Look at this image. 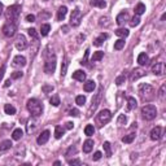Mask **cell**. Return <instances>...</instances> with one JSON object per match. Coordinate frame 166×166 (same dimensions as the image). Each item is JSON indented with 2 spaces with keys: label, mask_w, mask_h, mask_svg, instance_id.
Masks as SVG:
<instances>
[{
  "label": "cell",
  "mask_w": 166,
  "mask_h": 166,
  "mask_svg": "<svg viewBox=\"0 0 166 166\" xmlns=\"http://www.w3.org/2000/svg\"><path fill=\"white\" fill-rule=\"evenodd\" d=\"M56 55L53 53V51H49V48L46 49V63H44V73L52 74L56 69Z\"/></svg>",
  "instance_id": "1"
},
{
  "label": "cell",
  "mask_w": 166,
  "mask_h": 166,
  "mask_svg": "<svg viewBox=\"0 0 166 166\" xmlns=\"http://www.w3.org/2000/svg\"><path fill=\"white\" fill-rule=\"evenodd\" d=\"M26 108H28L33 117H39L43 113V105L38 99H29L26 103Z\"/></svg>",
  "instance_id": "2"
},
{
  "label": "cell",
  "mask_w": 166,
  "mask_h": 166,
  "mask_svg": "<svg viewBox=\"0 0 166 166\" xmlns=\"http://www.w3.org/2000/svg\"><path fill=\"white\" fill-rule=\"evenodd\" d=\"M139 95L144 101H149L154 96V88L148 83H142L139 86Z\"/></svg>",
  "instance_id": "3"
},
{
  "label": "cell",
  "mask_w": 166,
  "mask_h": 166,
  "mask_svg": "<svg viewBox=\"0 0 166 166\" xmlns=\"http://www.w3.org/2000/svg\"><path fill=\"white\" fill-rule=\"evenodd\" d=\"M20 13H21V7L18 4H13L5 11V18L8 22H14L18 18Z\"/></svg>",
  "instance_id": "4"
},
{
  "label": "cell",
  "mask_w": 166,
  "mask_h": 166,
  "mask_svg": "<svg viewBox=\"0 0 166 166\" xmlns=\"http://www.w3.org/2000/svg\"><path fill=\"white\" fill-rule=\"evenodd\" d=\"M142 116L144 119L147 121H152L156 118L157 116V108L154 105H152V104H148V105H144L142 108Z\"/></svg>",
  "instance_id": "5"
},
{
  "label": "cell",
  "mask_w": 166,
  "mask_h": 166,
  "mask_svg": "<svg viewBox=\"0 0 166 166\" xmlns=\"http://www.w3.org/2000/svg\"><path fill=\"white\" fill-rule=\"evenodd\" d=\"M101 91H103V88L100 87V88H99V92L95 95V98H92V105H91V108L88 109V112H87V117H91V116H92V112H95L96 108L99 107L100 100H101Z\"/></svg>",
  "instance_id": "6"
},
{
  "label": "cell",
  "mask_w": 166,
  "mask_h": 166,
  "mask_svg": "<svg viewBox=\"0 0 166 166\" xmlns=\"http://www.w3.org/2000/svg\"><path fill=\"white\" fill-rule=\"evenodd\" d=\"M81 21H82V12L78 8H75L70 16V25L73 28H77V26L81 25Z\"/></svg>",
  "instance_id": "7"
},
{
  "label": "cell",
  "mask_w": 166,
  "mask_h": 166,
  "mask_svg": "<svg viewBox=\"0 0 166 166\" xmlns=\"http://www.w3.org/2000/svg\"><path fill=\"white\" fill-rule=\"evenodd\" d=\"M16 31H17V26H16L14 22H8V23H5L3 26V34L8 38L13 37L16 34Z\"/></svg>",
  "instance_id": "8"
},
{
  "label": "cell",
  "mask_w": 166,
  "mask_h": 166,
  "mask_svg": "<svg viewBox=\"0 0 166 166\" xmlns=\"http://www.w3.org/2000/svg\"><path fill=\"white\" fill-rule=\"evenodd\" d=\"M14 46L18 51H23L28 48V40H26L23 34H18L16 38V42H14Z\"/></svg>",
  "instance_id": "9"
},
{
  "label": "cell",
  "mask_w": 166,
  "mask_h": 166,
  "mask_svg": "<svg viewBox=\"0 0 166 166\" xmlns=\"http://www.w3.org/2000/svg\"><path fill=\"white\" fill-rule=\"evenodd\" d=\"M110 119H112V114H110V112L108 109H103L99 113V114H98V121L101 123V126L103 125H107Z\"/></svg>",
  "instance_id": "10"
},
{
  "label": "cell",
  "mask_w": 166,
  "mask_h": 166,
  "mask_svg": "<svg viewBox=\"0 0 166 166\" xmlns=\"http://www.w3.org/2000/svg\"><path fill=\"white\" fill-rule=\"evenodd\" d=\"M144 75H145V70H144V69L136 68V69H134V70H133V73H131L130 81H131V82H135V81L139 79V78H142V77H144Z\"/></svg>",
  "instance_id": "11"
},
{
  "label": "cell",
  "mask_w": 166,
  "mask_h": 166,
  "mask_svg": "<svg viewBox=\"0 0 166 166\" xmlns=\"http://www.w3.org/2000/svg\"><path fill=\"white\" fill-rule=\"evenodd\" d=\"M151 139L152 140H160L161 139V136H162V127H160V126H156V127H153L152 130H151Z\"/></svg>",
  "instance_id": "12"
},
{
  "label": "cell",
  "mask_w": 166,
  "mask_h": 166,
  "mask_svg": "<svg viewBox=\"0 0 166 166\" xmlns=\"http://www.w3.org/2000/svg\"><path fill=\"white\" fill-rule=\"evenodd\" d=\"M152 73L156 75H162L165 74V64L163 63H156L152 66Z\"/></svg>",
  "instance_id": "13"
},
{
  "label": "cell",
  "mask_w": 166,
  "mask_h": 166,
  "mask_svg": "<svg viewBox=\"0 0 166 166\" xmlns=\"http://www.w3.org/2000/svg\"><path fill=\"white\" fill-rule=\"evenodd\" d=\"M12 65H13L14 68H23V66L26 65V58H25L23 56H21V55L16 56V57L13 58Z\"/></svg>",
  "instance_id": "14"
},
{
  "label": "cell",
  "mask_w": 166,
  "mask_h": 166,
  "mask_svg": "<svg viewBox=\"0 0 166 166\" xmlns=\"http://www.w3.org/2000/svg\"><path fill=\"white\" fill-rule=\"evenodd\" d=\"M49 135H51V133L48 130H44L43 133L38 136V139H37V142H38V144L39 145H42V144H46L47 142H48V139H49Z\"/></svg>",
  "instance_id": "15"
},
{
  "label": "cell",
  "mask_w": 166,
  "mask_h": 166,
  "mask_svg": "<svg viewBox=\"0 0 166 166\" xmlns=\"http://www.w3.org/2000/svg\"><path fill=\"white\" fill-rule=\"evenodd\" d=\"M128 13L125 11V12H121L118 16H117V18H116V22L119 25V26H122V25H125L127 21H128Z\"/></svg>",
  "instance_id": "16"
},
{
  "label": "cell",
  "mask_w": 166,
  "mask_h": 166,
  "mask_svg": "<svg viewBox=\"0 0 166 166\" xmlns=\"http://www.w3.org/2000/svg\"><path fill=\"white\" fill-rule=\"evenodd\" d=\"M108 38H109V35H108V34H105V33H101V34H100V35H99L98 38H96V39H95V42H93V44H95L96 47H100V46L103 44V43H104V42H105V40L108 39Z\"/></svg>",
  "instance_id": "17"
},
{
  "label": "cell",
  "mask_w": 166,
  "mask_h": 166,
  "mask_svg": "<svg viewBox=\"0 0 166 166\" xmlns=\"http://www.w3.org/2000/svg\"><path fill=\"white\" fill-rule=\"evenodd\" d=\"M38 125H37V121L35 119H30L28 122V125H26V131H28V134H33L34 131L37 130Z\"/></svg>",
  "instance_id": "18"
},
{
  "label": "cell",
  "mask_w": 166,
  "mask_h": 166,
  "mask_svg": "<svg viewBox=\"0 0 166 166\" xmlns=\"http://www.w3.org/2000/svg\"><path fill=\"white\" fill-rule=\"evenodd\" d=\"M149 63V57H148L147 53H140L138 56V64L140 66H144V65H148Z\"/></svg>",
  "instance_id": "19"
},
{
  "label": "cell",
  "mask_w": 166,
  "mask_h": 166,
  "mask_svg": "<svg viewBox=\"0 0 166 166\" xmlns=\"http://www.w3.org/2000/svg\"><path fill=\"white\" fill-rule=\"evenodd\" d=\"M93 148V140L92 139H87V140L83 143V152L84 153H90Z\"/></svg>",
  "instance_id": "20"
},
{
  "label": "cell",
  "mask_w": 166,
  "mask_h": 166,
  "mask_svg": "<svg viewBox=\"0 0 166 166\" xmlns=\"http://www.w3.org/2000/svg\"><path fill=\"white\" fill-rule=\"evenodd\" d=\"M73 79L79 81V82H84L86 81V73L82 70H77L73 73Z\"/></svg>",
  "instance_id": "21"
},
{
  "label": "cell",
  "mask_w": 166,
  "mask_h": 166,
  "mask_svg": "<svg viewBox=\"0 0 166 166\" xmlns=\"http://www.w3.org/2000/svg\"><path fill=\"white\" fill-rule=\"evenodd\" d=\"M66 13H68V8L66 7H60L58 11H57V20L64 21L65 17H66Z\"/></svg>",
  "instance_id": "22"
},
{
  "label": "cell",
  "mask_w": 166,
  "mask_h": 166,
  "mask_svg": "<svg viewBox=\"0 0 166 166\" xmlns=\"http://www.w3.org/2000/svg\"><path fill=\"white\" fill-rule=\"evenodd\" d=\"M90 5L91 7H99L101 9L107 8V2L105 0H90Z\"/></svg>",
  "instance_id": "23"
},
{
  "label": "cell",
  "mask_w": 166,
  "mask_h": 166,
  "mask_svg": "<svg viewBox=\"0 0 166 166\" xmlns=\"http://www.w3.org/2000/svg\"><path fill=\"white\" fill-rule=\"evenodd\" d=\"M95 87H96V83H95L93 81H87V82L84 83V86H83V90H84L86 92H92V91L95 90Z\"/></svg>",
  "instance_id": "24"
},
{
  "label": "cell",
  "mask_w": 166,
  "mask_h": 166,
  "mask_svg": "<svg viewBox=\"0 0 166 166\" xmlns=\"http://www.w3.org/2000/svg\"><path fill=\"white\" fill-rule=\"evenodd\" d=\"M12 142L11 140H4L0 143V152H4V151H8V149H11L12 148Z\"/></svg>",
  "instance_id": "25"
},
{
  "label": "cell",
  "mask_w": 166,
  "mask_h": 166,
  "mask_svg": "<svg viewBox=\"0 0 166 166\" xmlns=\"http://www.w3.org/2000/svg\"><path fill=\"white\" fill-rule=\"evenodd\" d=\"M4 112H5V114L13 116V114H16V108H14L13 105H11V104H5V107H4Z\"/></svg>",
  "instance_id": "26"
},
{
  "label": "cell",
  "mask_w": 166,
  "mask_h": 166,
  "mask_svg": "<svg viewBox=\"0 0 166 166\" xmlns=\"http://www.w3.org/2000/svg\"><path fill=\"white\" fill-rule=\"evenodd\" d=\"M103 57H104V52H101V51H98V52H95V53L92 55V57H91V61H92V63H96V61H100V60H103Z\"/></svg>",
  "instance_id": "27"
},
{
  "label": "cell",
  "mask_w": 166,
  "mask_h": 166,
  "mask_svg": "<svg viewBox=\"0 0 166 166\" xmlns=\"http://www.w3.org/2000/svg\"><path fill=\"white\" fill-rule=\"evenodd\" d=\"M49 30H51V26H49V23H43V25L40 26V34H42L43 37L48 35Z\"/></svg>",
  "instance_id": "28"
},
{
  "label": "cell",
  "mask_w": 166,
  "mask_h": 166,
  "mask_svg": "<svg viewBox=\"0 0 166 166\" xmlns=\"http://www.w3.org/2000/svg\"><path fill=\"white\" fill-rule=\"evenodd\" d=\"M22 135H23V131L21 128H16L12 134V138H13V140H20L22 138Z\"/></svg>",
  "instance_id": "29"
},
{
  "label": "cell",
  "mask_w": 166,
  "mask_h": 166,
  "mask_svg": "<svg viewBox=\"0 0 166 166\" xmlns=\"http://www.w3.org/2000/svg\"><path fill=\"white\" fill-rule=\"evenodd\" d=\"M145 12V5L143 4V3H139L136 7H135V14L136 16H140V14H143Z\"/></svg>",
  "instance_id": "30"
},
{
  "label": "cell",
  "mask_w": 166,
  "mask_h": 166,
  "mask_svg": "<svg viewBox=\"0 0 166 166\" xmlns=\"http://www.w3.org/2000/svg\"><path fill=\"white\" fill-rule=\"evenodd\" d=\"M136 100L134 99V98H128L127 99V110H133V109H135L136 108Z\"/></svg>",
  "instance_id": "31"
},
{
  "label": "cell",
  "mask_w": 166,
  "mask_h": 166,
  "mask_svg": "<svg viewBox=\"0 0 166 166\" xmlns=\"http://www.w3.org/2000/svg\"><path fill=\"white\" fill-rule=\"evenodd\" d=\"M134 139H135V134L131 133V134H128V135H126V136L122 138V142L126 143V144H130V143L134 142Z\"/></svg>",
  "instance_id": "32"
},
{
  "label": "cell",
  "mask_w": 166,
  "mask_h": 166,
  "mask_svg": "<svg viewBox=\"0 0 166 166\" xmlns=\"http://www.w3.org/2000/svg\"><path fill=\"white\" fill-rule=\"evenodd\" d=\"M116 35L119 38H126V37H128V30L127 29H118V30H116Z\"/></svg>",
  "instance_id": "33"
},
{
  "label": "cell",
  "mask_w": 166,
  "mask_h": 166,
  "mask_svg": "<svg viewBox=\"0 0 166 166\" xmlns=\"http://www.w3.org/2000/svg\"><path fill=\"white\" fill-rule=\"evenodd\" d=\"M125 39H118L116 43H114V49L116 51H121L122 48H123L125 47Z\"/></svg>",
  "instance_id": "34"
},
{
  "label": "cell",
  "mask_w": 166,
  "mask_h": 166,
  "mask_svg": "<svg viewBox=\"0 0 166 166\" xmlns=\"http://www.w3.org/2000/svg\"><path fill=\"white\" fill-rule=\"evenodd\" d=\"M63 135H64V128L61 127V126H56L55 127V138L56 139H60Z\"/></svg>",
  "instance_id": "35"
},
{
  "label": "cell",
  "mask_w": 166,
  "mask_h": 166,
  "mask_svg": "<svg viewBox=\"0 0 166 166\" xmlns=\"http://www.w3.org/2000/svg\"><path fill=\"white\" fill-rule=\"evenodd\" d=\"M93 133H95V127H93L92 125H87V126L84 127V134H86L87 136L93 135Z\"/></svg>",
  "instance_id": "36"
},
{
  "label": "cell",
  "mask_w": 166,
  "mask_h": 166,
  "mask_svg": "<svg viewBox=\"0 0 166 166\" xmlns=\"http://www.w3.org/2000/svg\"><path fill=\"white\" fill-rule=\"evenodd\" d=\"M103 147H104V151H105V154H107V157H110L112 156V148H110V143L109 142H105L103 144Z\"/></svg>",
  "instance_id": "37"
},
{
  "label": "cell",
  "mask_w": 166,
  "mask_h": 166,
  "mask_svg": "<svg viewBox=\"0 0 166 166\" xmlns=\"http://www.w3.org/2000/svg\"><path fill=\"white\" fill-rule=\"evenodd\" d=\"M49 103H51V105H53V107H58L60 105V98L57 95H53L52 98L49 99Z\"/></svg>",
  "instance_id": "38"
},
{
  "label": "cell",
  "mask_w": 166,
  "mask_h": 166,
  "mask_svg": "<svg viewBox=\"0 0 166 166\" xmlns=\"http://www.w3.org/2000/svg\"><path fill=\"white\" fill-rule=\"evenodd\" d=\"M110 18H109V17H101V18L99 20V25L101 26V28H103V26H104V28H108V26L110 25V22H107V21H109Z\"/></svg>",
  "instance_id": "39"
},
{
  "label": "cell",
  "mask_w": 166,
  "mask_h": 166,
  "mask_svg": "<svg viewBox=\"0 0 166 166\" xmlns=\"http://www.w3.org/2000/svg\"><path fill=\"white\" fill-rule=\"evenodd\" d=\"M126 122H127V117H126L125 114H121V116L118 117V119H117L118 126H125V125H126Z\"/></svg>",
  "instance_id": "40"
},
{
  "label": "cell",
  "mask_w": 166,
  "mask_h": 166,
  "mask_svg": "<svg viewBox=\"0 0 166 166\" xmlns=\"http://www.w3.org/2000/svg\"><path fill=\"white\" fill-rule=\"evenodd\" d=\"M75 103H77L79 107H82L83 104H86V96H83V95L77 96V98H75Z\"/></svg>",
  "instance_id": "41"
},
{
  "label": "cell",
  "mask_w": 166,
  "mask_h": 166,
  "mask_svg": "<svg viewBox=\"0 0 166 166\" xmlns=\"http://www.w3.org/2000/svg\"><path fill=\"white\" fill-rule=\"evenodd\" d=\"M139 23H140V17H139V16H134L133 20H131V22H130L131 28H135V26H138Z\"/></svg>",
  "instance_id": "42"
},
{
  "label": "cell",
  "mask_w": 166,
  "mask_h": 166,
  "mask_svg": "<svg viewBox=\"0 0 166 166\" xmlns=\"http://www.w3.org/2000/svg\"><path fill=\"white\" fill-rule=\"evenodd\" d=\"M28 31H29V35H30L34 40H38V38H39V37H38V33H37V30H35V29H29Z\"/></svg>",
  "instance_id": "43"
},
{
  "label": "cell",
  "mask_w": 166,
  "mask_h": 166,
  "mask_svg": "<svg viewBox=\"0 0 166 166\" xmlns=\"http://www.w3.org/2000/svg\"><path fill=\"white\" fill-rule=\"evenodd\" d=\"M68 65H69V63H68V60L65 58V61L63 63V66H61V75H65L66 74V70H68Z\"/></svg>",
  "instance_id": "44"
},
{
  "label": "cell",
  "mask_w": 166,
  "mask_h": 166,
  "mask_svg": "<svg viewBox=\"0 0 166 166\" xmlns=\"http://www.w3.org/2000/svg\"><path fill=\"white\" fill-rule=\"evenodd\" d=\"M125 81H126V77H125V74H122V75H119L117 79H116V84L117 86H121L122 83H125Z\"/></svg>",
  "instance_id": "45"
},
{
  "label": "cell",
  "mask_w": 166,
  "mask_h": 166,
  "mask_svg": "<svg viewBox=\"0 0 166 166\" xmlns=\"http://www.w3.org/2000/svg\"><path fill=\"white\" fill-rule=\"evenodd\" d=\"M88 55H90V49L88 48H87L86 49V52H84V57H83V60H82V65H86L87 64V58H88Z\"/></svg>",
  "instance_id": "46"
},
{
  "label": "cell",
  "mask_w": 166,
  "mask_h": 166,
  "mask_svg": "<svg viewBox=\"0 0 166 166\" xmlns=\"http://www.w3.org/2000/svg\"><path fill=\"white\" fill-rule=\"evenodd\" d=\"M22 75H23V73H22V72H14V73L12 74V77H11V78H12V79H18V78H21Z\"/></svg>",
  "instance_id": "47"
},
{
  "label": "cell",
  "mask_w": 166,
  "mask_h": 166,
  "mask_svg": "<svg viewBox=\"0 0 166 166\" xmlns=\"http://www.w3.org/2000/svg\"><path fill=\"white\" fill-rule=\"evenodd\" d=\"M101 156H103L101 152H99V151H98V152H95V154L92 156V160H93V161H99V160L101 158Z\"/></svg>",
  "instance_id": "48"
},
{
  "label": "cell",
  "mask_w": 166,
  "mask_h": 166,
  "mask_svg": "<svg viewBox=\"0 0 166 166\" xmlns=\"http://www.w3.org/2000/svg\"><path fill=\"white\" fill-rule=\"evenodd\" d=\"M69 116H72V117H78V116H79V112H78V109H72L70 112H69Z\"/></svg>",
  "instance_id": "49"
},
{
  "label": "cell",
  "mask_w": 166,
  "mask_h": 166,
  "mask_svg": "<svg viewBox=\"0 0 166 166\" xmlns=\"http://www.w3.org/2000/svg\"><path fill=\"white\" fill-rule=\"evenodd\" d=\"M26 21H28V22H34V21H35V16H34V14H28V16H26Z\"/></svg>",
  "instance_id": "50"
},
{
  "label": "cell",
  "mask_w": 166,
  "mask_h": 166,
  "mask_svg": "<svg viewBox=\"0 0 166 166\" xmlns=\"http://www.w3.org/2000/svg\"><path fill=\"white\" fill-rule=\"evenodd\" d=\"M42 90L44 91V92H48V91H53V87H52V86H44V87H43Z\"/></svg>",
  "instance_id": "51"
},
{
  "label": "cell",
  "mask_w": 166,
  "mask_h": 166,
  "mask_svg": "<svg viewBox=\"0 0 166 166\" xmlns=\"http://www.w3.org/2000/svg\"><path fill=\"white\" fill-rule=\"evenodd\" d=\"M69 165H81L79 160H69Z\"/></svg>",
  "instance_id": "52"
},
{
  "label": "cell",
  "mask_w": 166,
  "mask_h": 166,
  "mask_svg": "<svg viewBox=\"0 0 166 166\" xmlns=\"http://www.w3.org/2000/svg\"><path fill=\"white\" fill-rule=\"evenodd\" d=\"M163 92H165V84L161 87V90H160V98H161V99L163 98Z\"/></svg>",
  "instance_id": "53"
},
{
  "label": "cell",
  "mask_w": 166,
  "mask_h": 166,
  "mask_svg": "<svg viewBox=\"0 0 166 166\" xmlns=\"http://www.w3.org/2000/svg\"><path fill=\"white\" fill-rule=\"evenodd\" d=\"M73 126H74V125L72 123V122H68V123H66V128H68V130H72Z\"/></svg>",
  "instance_id": "54"
},
{
  "label": "cell",
  "mask_w": 166,
  "mask_h": 166,
  "mask_svg": "<svg viewBox=\"0 0 166 166\" xmlns=\"http://www.w3.org/2000/svg\"><path fill=\"white\" fill-rule=\"evenodd\" d=\"M9 84H11V79H8V81L5 82V84H4V87H9Z\"/></svg>",
  "instance_id": "55"
},
{
  "label": "cell",
  "mask_w": 166,
  "mask_h": 166,
  "mask_svg": "<svg viewBox=\"0 0 166 166\" xmlns=\"http://www.w3.org/2000/svg\"><path fill=\"white\" fill-rule=\"evenodd\" d=\"M63 30H64V33H68L69 28H68V26H64V28H63Z\"/></svg>",
  "instance_id": "56"
},
{
  "label": "cell",
  "mask_w": 166,
  "mask_h": 166,
  "mask_svg": "<svg viewBox=\"0 0 166 166\" xmlns=\"http://www.w3.org/2000/svg\"><path fill=\"white\" fill-rule=\"evenodd\" d=\"M2 13H3V4L0 3V14H2Z\"/></svg>",
  "instance_id": "57"
},
{
  "label": "cell",
  "mask_w": 166,
  "mask_h": 166,
  "mask_svg": "<svg viewBox=\"0 0 166 166\" xmlns=\"http://www.w3.org/2000/svg\"><path fill=\"white\" fill-rule=\"evenodd\" d=\"M44 2H47V0H44Z\"/></svg>",
  "instance_id": "58"
}]
</instances>
